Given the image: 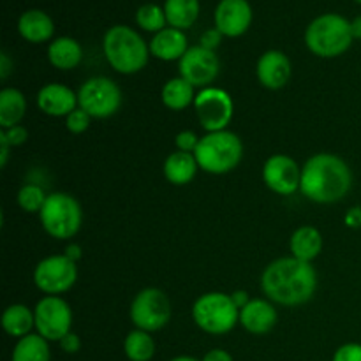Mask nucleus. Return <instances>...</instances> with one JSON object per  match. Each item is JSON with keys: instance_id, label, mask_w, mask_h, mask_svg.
<instances>
[{"instance_id": "1", "label": "nucleus", "mask_w": 361, "mask_h": 361, "mask_svg": "<svg viewBox=\"0 0 361 361\" xmlns=\"http://www.w3.org/2000/svg\"><path fill=\"white\" fill-rule=\"evenodd\" d=\"M261 289L270 302L284 307L303 305L317 289V271L312 263L296 257H281L264 268Z\"/></svg>"}, {"instance_id": "2", "label": "nucleus", "mask_w": 361, "mask_h": 361, "mask_svg": "<svg viewBox=\"0 0 361 361\" xmlns=\"http://www.w3.org/2000/svg\"><path fill=\"white\" fill-rule=\"evenodd\" d=\"M351 187L353 173L338 155L316 154L303 164L300 192L314 203H337L348 196Z\"/></svg>"}, {"instance_id": "3", "label": "nucleus", "mask_w": 361, "mask_h": 361, "mask_svg": "<svg viewBox=\"0 0 361 361\" xmlns=\"http://www.w3.org/2000/svg\"><path fill=\"white\" fill-rule=\"evenodd\" d=\"M102 49L109 66L120 74H136L145 69L150 48L134 28L115 25L102 39Z\"/></svg>"}, {"instance_id": "4", "label": "nucleus", "mask_w": 361, "mask_h": 361, "mask_svg": "<svg viewBox=\"0 0 361 361\" xmlns=\"http://www.w3.org/2000/svg\"><path fill=\"white\" fill-rule=\"evenodd\" d=\"M351 21L335 13H326L310 21L305 30V44L321 59H335L351 48Z\"/></svg>"}, {"instance_id": "5", "label": "nucleus", "mask_w": 361, "mask_h": 361, "mask_svg": "<svg viewBox=\"0 0 361 361\" xmlns=\"http://www.w3.org/2000/svg\"><path fill=\"white\" fill-rule=\"evenodd\" d=\"M197 166L210 175H226L240 164L243 157L242 140L231 130L207 133L194 150Z\"/></svg>"}, {"instance_id": "6", "label": "nucleus", "mask_w": 361, "mask_h": 361, "mask_svg": "<svg viewBox=\"0 0 361 361\" xmlns=\"http://www.w3.org/2000/svg\"><path fill=\"white\" fill-rule=\"evenodd\" d=\"M192 319L200 330L210 335H226L240 323V310L226 293H204L194 302Z\"/></svg>"}, {"instance_id": "7", "label": "nucleus", "mask_w": 361, "mask_h": 361, "mask_svg": "<svg viewBox=\"0 0 361 361\" xmlns=\"http://www.w3.org/2000/svg\"><path fill=\"white\" fill-rule=\"evenodd\" d=\"M39 219H41L42 229L51 238L69 240L76 236L81 229L83 210L76 197L71 194L53 192L48 194V200L39 214Z\"/></svg>"}, {"instance_id": "8", "label": "nucleus", "mask_w": 361, "mask_h": 361, "mask_svg": "<svg viewBox=\"0 0 361 361\" xmlns=\"http://www.w3.org/2000/svg\"><path fill=\"white\" fill-rule=\"evenodd\" d=\"M78 106L92 118H109L122 106V90L109 78H90L78 90Z\"/></svg>"}, {"instance_id": "9", "label": "nucleus", "mask_w": 361, "mask_h": 361, "mask_svg": "<svg viewBox=\"0 0 361 361\" xmlns=\"http://www.w3.org/2000/svg\"><path fill=\"white\" fill-rule=\"evenodd\" d=\"M171 319V302L168 295L157 288H147L134 296L130 303V321L136 330L154 331L162 330Z\"/></svg>"}, {"instance_id": "10", "label": "nucleus", "mask_w": 361, "mask_h": 361, "mask_svg": "<svg viewBox=\"0 0 361 361\" xmlns=\"http://www.w3.org/2000/svg\"><path fill=\"white\" fill-rule=\"evenodd\" d=\"M194 111L197 122L207 133H217V130H226V127L229 126L235 113V104L231 95L224 88L208 87L197 92Z\"/></svg>"}, {"instance_id": "11", "label": "nucleus", "mask_w": 361, "mask_h": 361, "mask_svg": "<svg viewBox=\"0 0 361 361\" xmlns=\"http://www.w3.org/2000/svg\"><path fill=\"white\" fill-rule=\"evenodd\" d=\"M35 330L48 342H60L73 326V310L60 296H44L34 309Z\"/></svg>"}, {"instance_id": "12", "label": "nucleus", "mask_w": 361, "mask_h": 361, "mask_svg": "<svg viewBox=\"0 0 361 361\" xmlns=\"http://www.w3.org/2000/svg\"><path fill=\"white\" fill-rule=\"evenodd\" d=\"M78 281V268L66 254L48 256L34 270V284L46 296H59L69 291Z\"/></svg>"}, {"instance_id": "13", "label": "nucleus", "mask_w": 361, "mask_h": 361, "mask_svg": "<svg viewBox=\"0 0 361 361\" xmlns=\"http://www.w3.org/2000/svg\"><path fill=\"white\" fill-rule=\"evenodd\" d=\"M178 71L183 80L203 90V88L212 87V83L217 80L221 62L212 49L203 48V46H192L180 59Z\"/></svg>"}, {"instance_id": "14", "label": "nucleus", "mask_w": 361, "mask_h": 361, "mask_svg": "<svg viewBox=\"0 0 361 361\" xmlns=\"http://www.w3.org/2000/svg\"><path fill=\"white\" fill-rule=\"evenodd\" d=\"M263 182L271 192L279 194V196H291L296 190H300L302 168L289 155L275 154L264 162Z\"/></svg>"}, {"instance_id": "15", "label": "nucleus", "mask_w": 361, "mask_h": 361, "mask_svg": "<svg viewBox=\"0 0 361 361\" xmlns=\"http://www.w3.org/2000/svg\"><path fill=\"white\" fill-rule=\"evenodd\" d=\"M252 23V7L247 0H221L215 9V28L226 37H240Z\"/></svg>"}, {"instance_id": "16", "label": "nucleus", "mask_w": 361, "mask_h": 361, "mask_svg": "<svg viewBox=\"0 0 361 361\" xmlns=\"http://www.w3.org/2000/svg\"><path fill=\"white\" fill-rule=\"evenodd\" d=\"M291 60L279 49H268L257 60L256 74L259 83L268 90H281L291 80Z\"/></svg>"}, {"instance_id": "17", "label": "nucleus", "mask_w": 361, "mask_h": 361, "mask_svg": "<svg viewBox=\"0 0 361 361\" xmlns=\"http://www.w3.org/2000/svg\"><path fill=\"white\" fill-rule=\"evenodd\" d=\"M37 108L48 116H63L78 108V94L62 83H48L37 92Z\"/></svg>"}, {"instance_id": "18", "label": "nucleus", "mask_w": 361, "mask_h": 361, "mask_svg": "<svg viewBox=\"0 0 361 361\" xmlns=\"http://www.w3.org/2000/svg\"><path fill=\"white\" fill-rule=\"evenodd\" d=\"M279 314L268 300L254 298L240 310V324L252 335H264L274 330Z\"/></svg>"}, {"instance_id": "19", "label": "nucleus", "mask_w": 361, "mask_h": 361, "mask_svg": "<svg viewBox=\"0 0 361 361\" xmlns=\"http://www.w3.org/2000/svg\"><path fill=\"white\" fill-rule=\"evenodd\" d=\"M148 48H150V55L162 60V62H173V60H178L180 62V59L189 49V44H187V37L183 30L166 27L164 30L157 32L152 37Z\"/></svg>"}, {"instance_id": "20", "label": "nucleus", "mask_w": 361, "mask_h": 361, "mask_svg": "<svg viewBox=\"0 0 361 361\" xmlns=\"http://www.w3.org/2000/svg\"><path fill=\"white\" fill-rule=\"evenodd\" d=\"M18 32L25 41L32 44H41L49 41L55 34V23L41 9H28L18 20Z\"/></svg>"}, {"instance_id": "21", "label": "nucleus", "mask_w": 361, "mask_h": 361, "mask_svg": "<svg viewBox=\"0 0 361 361\" xmlns=\"http://www.w3.org/2000/svg\"><path fill=\"white\" fill-rule=\"evenodd\" d=\"M197 169H200V166H197L194 154L180 150L169 154L166 157L164 166H162L166 180L173 185H187V183H190L196 176Z\"/></svg>"}, {"instance_id": "22", "label": "nucleus", "mask_w": 361, "mask_h": 361, "mask_svg": "<svg viewBox=\"0 0 361 361\" xmlns=\"http://www.w3.org/2000/svg\"><path fill=\"white\" fill-rule=\"evenodd\" d=\"M289 249H291L293 257L312 263L323 250V235L314 226H302L293 233Z\"/></svg>"}, {"instance_id": "23", "label": "nucleus", "mask_w": 361, "mask_h": 361, "mask_svg": "<svg viewBox=\"0 0 361 361\" xmlns=\"http://www.w3.org/2000/svg\"><path fill=\"white\" fill-rule=\"evenodd\" d=\"M83 59V48L73 37H56L48 46V60L53 67L60 71H71L80 66Z\"/></svg>"}, {"instance_id": "24", "label": "nucleus", "mask_w": 361, "mask_h": 361, "mask_svg": "<svg viewBox=\"0 0 361 361\" xmlns=\"http://www.w3.org/2000/svg\"><path fill=\"white\" fill-rule=\"evenodd\" d=\"M27 113V99L18 88L7 87L0 90V129L20 126Z\"/></svg>"}, {"instance_id": "25", "label": "nucleus", "mask_w": 361, "mask_h": 361, "mask_svg": "<svg viewBox=\"0 0 361 361\" xmlns=\"http://www.w3.org/2000/svg\"><path fill=\"white\" fill-rule=\"evenodd\" d=\"M2 328L7 335L18 341L27 337L32 334V328H35L34 310H30L23 303L9 305L2 314Z\"/></svg>"}, {"instance_id": "26", "label": "nucleus", "mask_w": 361, "mask_h": 361, "mask_svg": "<svg viewBox=\"0 0 361 361\" xmlns=\"http://www.w3.org/2000/svg\"><path fill=\"white\" fill-rule=\"evenodd\" d=\"M196 87L183 80L182 76L166 81L161 92L162 104L173 111H182V109L189 108L196 101Z\"/></svg>"}, {"instance_id": "27", "label": "nucleus", "mask_w": 361, "mask_h": 361, "mask_svg": "<svg viewBox=\"0 0 361 361\" xmlns=\"http://www.w3.org/2000/svg\"><path fill=\"white\" fill-rule=\"evenodd\" d=\"M164 13L169 27L187 30L200 16V0H166Z\"/></svg>"}, {"instance_id": "28", "label": "nucleus", "mask_w": 361, "mask_h": 361, "mask_svg": "<svg viewBox=\"0 0 361 361\" xmlns=\"http://www.w3.org/2000/svg\"><path fill=\"white\" fill-rule=\"evenodd\" d=\"M11 361H51L48 341L39 334H30L20 338L14 345Z\"/></svg>"}, {"instance_id": "29", "label": "nucleus", "mask_w": 361, "mask_h": 361, "mask_svg": "<svg viewBox=\"0 0 361 361\" xmlns=\"http://www.w3.org/2000/svg\"><path fill=\"white\" fill-rule=\"evenodd\" d=\"M123 353L130 361H150L155 356V341L148 331L133 330L123 341Z\"/></svg>"}, {"instance_id": "30", "label": "nucleus", "mask_w": 361, "mask_h": 361, "mask_svg": "<svg viewBox=\"0 0 361 361\" xmlns=\"http://www.w3.org/2000/svg\"><path fill=\"white\" fill-rule=\"evenodd\" d=\"M136 23L145 32L157 34V32L164 30L168 25L164 7H159L157 4H145L136 11Z\"/></svg>"}, {"instance_id": "31", "label": "nucleus", "mask_w": 361, "mask_h": 361, "mask_svg": "<svg viewBox=\"0 0 361 361\" xmlns=\"http://www.w3.org/2000/svg\"><path fill=\"white\" fill-rule=\"evenodd\" d=\"M16 200L21 210L27 212V214H41L46 200H48V194L44 192L42 187L35 185V183H27L18 190Z\"/></svg>"}, {"instance_id": "32", "label": "nucleus", "mask_w": 361, "mask_h": 361, "mask_svg": "<svg viewBox=\"0 0 361 361\" xmlns=\"http://www.w3.org/2000/svg\"><path fill=\"white\" fill-rule=\"evenodd\" d=\"M90 122H92V116L88 115L85 109H81L80 106H78L76 109H74L71 115L66 116V127L69 133L73 134H83L85 130L90 127Z\"/></svg>"}, {"instance_id": "33", "label": "nucleus", "mask_w": 361, "mask_h": 361, "mask_svg": "<svg viewBox=\"0 0 361 361\" xmlns=\"http://www.w3.org/2000/svg\"><path fill=\"white\" fill-rule=\"evenodd\" d=\"M331 361H361V344H358V342H349V344L341 345L335 351Z\"/></svg>"}, {"instance_id": "34", "label": "nucleus", "mask_w": 361, "mask_h": 361, "mask_svg": "<svg viewBox=\"0 0 361 361\" xmlns=\"http://www.w3.org/2000/svg\"><path fill=\"white\" fill-rule=\"evenodd\" d=\"M200 140L201 137H197V134L192 133V130H182V133L176 134L175 145L180 152H189V154H194Z\"/></svg>"}, {"instance_id": "35", "label": "nucleus", "mask_w": 361, "mask_h": 361, "mask_svg": "<svg viewBox=\"0 0 361 361\" xmlns=\"http://www.w3.org/2000/svg\"><path fill=\"white\" fill-rule=\"evenodd\" d=\"M0 134L6 137L11 147H21L28 140V130L23 126H14L11 129H0Z\"/></svg>"}, {"instance_id": "36", "label": "nucleus", "mask_w": 361, "mask_h": 361, "mask_svg": "<svg viewBox=\"0 0 361 361\" xmlns=\"http://www.w3.org/2000/svg\"><path fill=\"white\" fill-rule=\"evenodd\" d=\"M222 37H224V35H222L221 32L217 30V28H210V30L203 32V35H201L200 46H203V48L215 51V48H219V44H221Z\"/></svg>"}, {"instance_id": "37", "label": "nucleus", "mask_w": 361, "mask_h": 361, "mask_svg": "<svg viewBox=\"0 0 361 361\" xmlns=\"http://www.w3.org/2000/svg\"><path fill=\"white\" fill-rule=\"evenodd\" d=\"M60 344V349H62L63 353H67V355H76L78 351L81 349V338L78 337L76 334H67L66 337L62 338V341L59 342Z\"/></svg>"}, {"instance_id": "38", "label": "nucleus", "mask_w": 361, "mask_h": 361, "mask_svg": "<svg viewBox=\"0 0 361 361\" xmlns=\"http://www.w3.org/2000/svg\"><path fill=\"white\" fill-rule=\"evenodd\" d=\"M14 69V63L13 60H11V56L7 55L6 51L0 53V78L2 80H7V78L11 76V73H13Z\"/></svg>"}, {"instance_id": "39", "label": "nucleus", "mask_w": 361, "mask_h": 361, "mask_svg": "<svg viewBox=\"0 0 361 361\" xmlns=\"http://www.w3.org/2000/svg\"><path fill=\"white\" fill-rule=\"evenodd\" d=\"M344 221H345V224L349 226V228H355V229L361 228V207L351 208V210L345 214Z\"/></svg>"}, {"instance_id": "40", "label": "nucleus", "mask_w": 361, "mask_h": 361, "mask_svg": "<svg viewBox=\"0 0 361 361\" xmlns=\"http://www.w3.org/2000/svg\"><path fill=\"white\" fill-rule=\"evenodd\" d=\"M201 361H233V356L224 349H212L203 356Z\"/></svg>"}, {"instance_id": "41", "label": "nucleus", "mask_w": 361, "mask_h": 361, "mask_svg": "<svg viewBox=\"0 0 361 361\" xmlns=\"http://www.w3.org/2000/svg\"><path fill=\"white\" fill-rule=\"evenodd\" d=\"M231 300H233V303L238 307V310H242L243 307H245L247 303L250 302V296H249V293L242 291V289H240V291L231 293Z\"/></svg>"}, {"instance_id": "42", "label": "nucleus", "mask_w": 361, "mask_h": 361, "mask_svg": "<svg viewBox=\"0 0 361 361\" xmlns=\"http://www.w3.org/2000/svg\"><path fill=\"white\" fill-rule=\"evenodd\" d=\"M9 148L11 145L7 143L6 137L0 134V166H2V168H6L7 161H9Z\"/></svg>"}, {"instance_id": "43", "label": "nucleus", "mask_w": 361, "mask_h": 361, "mask_svg": "<svg viewBox=\"0 0 361 361\" xmlns=\"http://www.w3.org/2000/svg\"><path fill=\"white\" fill-rule=\"evenodd\" d=\"M66 256L69 257L71 261H74V263H78V261L81 259V247L78 245V243H69V245L66 247Z\"/></svg>"}, {"instance_id": "44", "label": "nucleus", "mask_w": 361, "mask_h": 361, "mask_svg": "<svg viewBox=\"0 0 361 361\" xmlns=\"http://www.w3.org/2000/svg\"><path fill=\"white\" fill-rule=\"evenodd\" d=\"M351 32H353V37L361 41V16H356L355 20L351 21Z\"/></svg>"}, {"instance_id": "45", "label": "nucleus", "mask_w": 361, "mask_h": 361, "mask_svg": "<svg viewBox=\"0 0 361 361\" xmlns=\"http://www.w3.org/2000/svg\"><path fill=\"white\" fill-rule=\"evenodd\" d=\"M171 361H200V360L192 358V356H176V358H173Z\"/></svg>"}, {"instance_id": "46", "label": "nucleus", "mask_w": 361, "mask_h": 361, "mask_svg": "<svg viewBox=\"0 0 361 361\" xmlns=\"http://www.w3.org/2000/svg\"><path fill=\"white\" fill-rule=\"evenodd\" d=\"M356 2H358V4H361V0H356Z\"/></svg>"}]
</instances>
